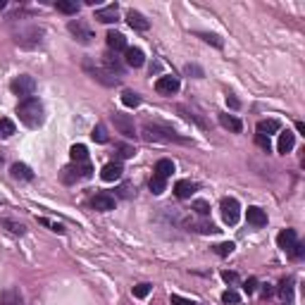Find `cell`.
<instances>
[{
	"label": "cell",
	"mask_w": 305,
	"mask_h": 305,
	"mask_svg": "<svg viewBox=\"0 0 305 305\" xmlns=\"http://www.w3.org/2000/svg\"><path fill=\"white\" fill-rule=\"evenodd\" d=\"M184 72L189 74V77H193V79H203V77H205L203 67H198V64H186V67H184Z\"/></svg>",
	"instance_id": "obj_37"
},
{
	"label": "cell",
	"mask_w": 305,
	"mask_h": 305,
	"mask_svg": "<svg viewBox=\"0 0 305 305\" xmlns=\"http://www.w3.org/2000/svg\"><path fill=\"white\" fill-rule=\"evenodd\" d=\"M170 300H172V305H196L193 300H189V298H181V296H177V293H174Z\"/></svg>",
	"instance_id": "obj_48"
},
{
	"label": "cell",
	"mask_w": 305,
	"mask_h": 305,
	"mask_svg": "<svg viewBox=\"0 0 305 305\" xmlns=\"http://www.w3.org/2000/svg\"><path fill=\"white\" fill-rule=\"evenodd\" d=\"M105 41H108V48L112 50V53H119V50H126V48H129L124 34H119V31H108Z\"/></svg>",
	"instance_id": "obj_20"
},
{
	"label": "cell",
	"mask_w": 305,
	"mask_h": 305,
	"mask_svg": "<svg viewBox=\"0 0 305 305\" xmlns=\"http://www.w3.org/2000/svg\"><path fill=\"white\" fill-rule=\"evenodd\" d=\"M234 248H236V246H234L232 241H226V243H219V246H215V253H217V255H222V258H224V255H232Z\"/></svg>",
	"instance_id": "obj_39"
},
{
	"label": "cell",
	"mask_w": 305,
	"mask_h": 305,
	"mask_svg": "<svg viewBox=\"0 0 305 305\" xmlns=\"http://www.w3.org/2000/svg\"><path fill=\"white\" fill-rule=\"evenodd\" d=\"M100 64H103V67H105L110 74H115V77H122V74H124V64H122V60H119V57H117V53H112V50L103 55Z\"/></svg>",
	"instance_id": "obj_13"
},
{
	"label": "cell",
	"mask_w": 305,
	"mask_h": 305,
	"mask_svg": "<svg viewBox=\"0 0 305 305\" xmlns=\"http://www.w3.org/2000/svg\"><path fill=\"white\" fill-rule=\"evenodd\" d=\"M122 103H124L126 108H138L141 105V96L134 93V91H124L122 93Z\"/></svg>",
	"instance_id": "obj_34"
},
{
	"label": "cell",
	"mask_w": 305,
	"mask_h": 305,
	"mask_svg": "<svg viewBox=\"0 0 305 305\" xmlns=\"http://www.w3.org/2000/svg\"><path fill=\"white\" fill-rule=\"evenodd\" d=\"M67 29H69V34L74 36V41L81 45H91L93 43V29L86 24V22H81V19H72L69 24H67Z\"/></svg>",
	"instance_id": "obj_8"
},
{
	"label": "cell",
	"mask_w": 305,
	"mask_h": 305,
	"mask_svg": "<svg viewBox=\"0 0 305 305\" xmlns=\"http://www.w3.org/2000/svg\"><path fill=\"white\" fill-rule=\"evenodd\" d=\"M267 296H272V288H269V284L262 288V298H267Z\"/></svg>",
	"instance_id": "obj_51"
},
{
	"label": "cell",
	"mask_w": 305,
	"mask_h": 305,
	"mask_svg": "<svg viewBox=\"0 0 305 305\" xmlns=\"http://www.w3.org/2000/svg\"><path fill=\"white\" fill-rule=\"evenodd\" d=\"M122 174H124V167H122L119 162H108V165L103 167V172H100L103 181H119Z\"/></svg>",
	"instance_id": "obj_18"
},
{
	"label": "cell",
	"mask_w": 305,
	"mask_h": 305,
	"mask_svg": "<svg viewBox=\"0 0 305 305\" xmlns=\"http://www.w3.org/2000/svg\"><path fill=\"white\" fill-rule=\"evenodd\" d=\"M17 115H19V122L29 129H38V126L45 122V110H43V103L38 98H27L22 100L17 105Z\"/></svg>",
	"instance_id": "obj_1"
},
{
	"label": "cell",
	"mask_w": 305,
	"mask_h": 305,
	"mask_svg": "<svg viewBox=\"0 0 305 305\" xmlns=\"http://www.w3.org/2000/svg\"><path fill=\"white\" fill-rule=\"evenodd\" d=\"M0 305H22V296L17 288H10L5 293H0Z\"/></svg>",
	"instance_id": "obj_29"
},
{
	"label": "cell",
	"mask_w": 305,
	"mask_h": 305,
	"mask_svg": "<svg viewBox=\"0 0 305 305\" xmlns=\"http://www.w3.org/2000/svg\"><path fill=\"white\" fill-rule=\"evenodd\" d=\"M126 22H129V27L136 29V31H148V29H150V22H148L141 12H136V10H129V12H126Z\"/></svg>",
	"instance_id": "obj_17"
},
{
	"label": "cell",
	"mask_w": 305,
	"mask_h": 305,
	"mask_svg": "<svg viewBox=\"0 0 305 305\" xmlns=\"http://www.w3.org/2000/svg\"><path fill=\"white\" fill-rule=\"evenodd\" d=\"M3 160H5V158H3V155H0V165H3Z\"/></svg>",
	"instance_id": "obj_54"
},
{
	"label": "cell",
	"mask_w": 305,
	"mask_h": 305,
	"mask_svg": "<svg viewBox=\"0 0 305 305\" xmlns=\"http://www.w3.org/2000/svg\"><path fill=\"white\" fill-rule=\"evenodd\" d=\"M255 143L260 145V148H262V150H265V152H269V150H272V141H269L267 136H260V134H255Z\"/></svg>",
	"instance_id": "obj_45"
},
{
	"label": "cell",
	"mask_w": 305,
	"mask_h": 305,
	"mask_svg": "<svg viewBox=\"0 0 305 305\" xmlns=\"http://www.w3.org/2000/svg\"><path fill=\"white\" fill-rule=\"evenodd\" d=\"M219 210H222V219H224V224H229V226H234L239 219H241V205H239V200H236V198H222Z\"/></svg>",
	"instance_id": "obj_9"
},
{
	"label": "cell",
	"mask_w": 305,
	"mask_h": 305,
	"mask_svg": "<svg viewBox=\"0 0 305 305\" xmlns=\"http://www.w3.org/2000/svg\"><path fill=\"white\" fill-rule=\"evenodd\" d=\"M117 155L122 160H126V158H134L136 150H134V145H129V143H117Z\"/></svg>",
	"instance_id": "obj_35"
},
{
	"label": "cell",
	"mask_w": 305,
	"mask_h": 305,
	"mask_svg": "<svg viewBox=\"0 0 305 305\" xmlns=\"http://www.w3.org/2000/svg\"><path fill=\"white\" fill-rule=\"evenodd\" d=\"M293 145H296V134L293 131H281L279 134V143H277V150L281 152V155H286V152L293 150Z\"/></svg>",
	"instance_id": "obj_21"
},
{
	"label": "cell",
	"mask_w": 305,
	"mask_h": 305,
	"mask_svg": "<svg viewBox=\"0 0 305 305\" xmlns=\"http://www.w3.org/2000/svg\"><path fill=\"white\" fill-rule=\"evenodd\" d=\"M117 15H119V5L112 3V5H108V8L96 10L93 19H98V22H103V24H112V22H117Z\"/></svg>",
	"instance_id": "obj_14"
},
{
	"label": "cell",
	"mask_w": 305,
	"mask_h": 305,
	"mask_svg": "<svg viewBox=\"0 0 305 305\" xmlns=\"http://www.w3.org/2000/svg\"><path fill=\"white\" fill-rule=\"evenodd\" d=\"M152 174H158V177H162V179H170L172 174H174V162L167 160V158H162V160L155 162V172Z\"/></svg>",
	"instance_id": "obj_25"
},
{
	"label": "cell",
	"mask_w": 305,
	"mask_h": 305,
	"mask_svg": "<svg viewBox=\"0 0 305 305\" xmlns=\"http://www.w3.org/2000/svg\"><path fill=\"white\" fill-rule=\"evenodd\" d=\"M219 124L224 126V129H229L232 134H241L243 131V122L239 117L229 115V112H222V115H219Z\"/></svg>",
	"instance_id": "obj_22"
},
{
	"label": "cell",
	"mask_w": 305,
	"mask_h": 305,
	"mask_svg": "<svg viewBox=\"0 0 305 305\" xmlns=\"http://www.w3.org/2000/svg\"><path fill=\"white\" fill-rule=\"evenodd\" d=\"M179 79L177 77H172V74H165L160 79L155 81V91L160 93V96H174L177 91H179Z\"/></svg>",
	"instance_id": "obj_11"
},
{
	"label": "cell",
	"mask_w": 305,
	"mask_h": 305,
	"mask_svg": "<svg viewBox=\"0 0 305 305\" xmlns=\"http://www.w3.org/2000/svg\"><path fill=\"white\" fill-rule=\"evenodd\" d=\"M93 177V167H91V162H81V165H69V167H64L62 174H60V179H62V184H67V186H74L77 181L81 179H91Z\"/></svg>",
	"instance_id": "obj_5"
},
{
	"label": "cell",
	"mask_w": 305,
	"mask_h": 305,
	"mask_svg": "<svg viewBox=\"0 0 305 305\" xmlns=\"http://www.w3.org/2000/svg\"><path fill=\"white\" fill-rule=\"evenodd\" d=\"M148 186H150V191L155 193V196H160V193H165V189H167V179H162V177H158V174H152Z\"/></svg>",
	"instance_id": "obj_31"
},
{
	"label": "cell",
	"mask_w": 305,
	"mask_h": 305,
	"mask_svg": "<svg viewBox=\"0 0 305 305\" xmlns=\"http://www.w3.org/2000/svg\"><path fill=\"white\" fill-rule=\"evenodd\" d=\"M115 203H117V198L112 196V193H108V191H100V193H96V196H93V200H91L93 210H98V212H110V210H115Z\"/></svg>",
	"instance_id": "obj_12"
},
{
	"label": "cell",
	"mask_w": 305,
	"mask_h": 305,
	"mask_svg": "<svg viewBox=\"0 0 305 305\" xmlns=\"http://www.w3.org/2000/svg\"><path fill=\"white\" fill-rule=\"evenodd\" d=\"M112 124H115V129L119 131V134L124 136V138H136V124H134V119L129 115H119V112H115L112 115Z\"/></svg>",
	"instance_id": "obj_10"
},
{
	"label": "cell",
	"mask_w": 305,
	"mask_h": 305,
	"mask_svg": "<svg viewBox=\"0 0 305 305\" xmlns=\"http://www.w3.org/2000/svg\"><path fill=\"white\" fill-rule=\"evenodd\" d=\"M226 105H229L232 110H239V108H241V103H239V98H236V96H226Z\"/></svg>",
	"instance_id": "obj_50"
},
{
	"label": "cell",
	"mask_w": 305,
	"mask_h": 305,
	"mask_svg": "<svg viewBox=\"0 0 305 305\" xmlns=\"http://www.w3.org/2000/svg\"><path fill=\"white\" fill-rule=\"evenodd\" d=\"M43 29L41 27H24V29H19L17 34H15V43L22 45V48H38V45L43 43Z\"/></svg>",
	"instance_id": "obj_6"
},
{
	"label": "cell",
	"mask_w": 305,
	"mask_h": 305,
	"mask_svg": "<svg viewBox=\"0 0 305 305\" xmlns=\"http://www.w3.org/2000/svg\"><path fill=\"white\" fill-rule=\"evenodd\" d=\"M15 134V122L8 117H0V138H10Z\"/></svg>",
	"instance_id": "obj_33"
},
{
	"label": "cell",
	"mask_w": 305,
	"mask_h": 305,
	"mask_svg": "<svg viewBox=\"0 0 305 305\" xmlns=\"http://www.w3.org/2000/svg\"><path fill=\"white\" fill-rule=\"evenodd\" d=\"M91 138H93L96 143H108L110 136H108V129H105V124H96V126H93V131H91Z\"/></svg>",
	"instance_id": "obj_30"
},
{
	"label": "cell",
	"mask_w": 305,
	"mask_h": 305,
	"mask_svg": "<svg viewBox=\"0 0 305 305\" xmlns=\"http://www.w3.org/2000/svg\"><path fill=\"white\" fill-rule=\"evenodd\" d=\"M3 226H8L12 234H17V236H22V234L27 232L24 229V224H17V222H12V219H3Z\"/></svg>",
	"instance_id": "obj_40"
},
{
	"label": "cell",
	"mask_w": 305,
	"mask_h": 305,
	"mask_svg": "<svg viewBox=\"0 0 305 305\" xmlns=\"http://www.w3.org/2000/svg\"><path fill=\"white\" fill-rule=\"evenodd\" d=\"M10 174H12L15 179H22V181H31V179H34V172H31V167H29V165H24V162H15V165L10 167Z\"/></svg>",
	"instance_id": "obj_23"
},
{
	"label": "cell",
	"mask_w": 305,
	"mask_h": 305,
	"mask_svg": "<svg viewBox=\"0 0 305 305\" xmlns=\"http://www.w3.org/2000/svg\"><path fill=\"white\" fill-rule=\"evenodd\" d=\"M38 224L48 226L50 232H57V234H64V226L60 222H53V219H48V217H38Z\"/></svg>",
	"instance_id": "obj_36"
},
{
	"label": "cell",
	"mask_w": 305,
	"mask_h": 305,
	"mask_svg": "<svg viewBox=\"0 0 305 305\" xmlns=\"http://www.w3.org/2000/svg\"><path fill=\"white\" fill-rule=\"evenodd\" d=\"M222 279H224L226 284H236L239 281V274L236 272H222Z\"/></svg>",
	"instance_id": "obj_49"
},
{
	"label": "cell",
	"mask_w": 305,
	"mask_h": 305,
	"mask_svg": "<svg viewBox=\"0 0 305 305\" xmlns=\"http://www.w3.org/2000/svg\"><path fill=\"white\" fill-rule=\"evenodd\" d=\"M246 219H248V224L255 226V229H262V226H267V215H265V210L260 207H248V212H246Z\"/></svg>",
	"instance_id": "obj_15"
},
{
	"label": "cell",
	"mask_w": 305,
	"mask_h": 305,
	"mask_svg": "<svg viewBox=\"0 0 305 305\" xmlns=\"http://www.w3.org/2000/svg\"><path fill=\"white\" fill-rule=\"evenodd\" d=\"M141 134H143V138L150 141V143H193L191 138L177 134V131H172L170 126L150 124V122H145V124L141 126Z\"/></svg>",
	"instance_id": "obj_2"
},
{
	"label": "cell",
	"mask_w": 305,
	"mask_h": 305,
	"mask_svg": "<svg viewBox=\"0 0 305 305\" xmlns=\"http://www.w3.org/2000/svg\"><path fill=\"white\" fill-rule=\"evenodd\" d=\"M198 36L203 38L205 43H212V45H215V48H222V45H224V43H222V38H219V36H215V34H198Z\"/></svg>",
	"instance_id": "obj_44"
},
{
	"label": "cell",
	"mask_w": 305,
	"mask_h": 305,
	"mask_svg": "<svg viewBox=\"0 0 305 305\" xmlns=\"http://www.w3.org/2000/svg\"><path fill=\"white\" fill-rule=\"evenodd\" d=\"M193 210H196L200 217L210 215V205H207V200H196V203H193Z\"/></svg>",
	"instance_id": "obj_42"
},
{
	"label": "cell",
	"mask_w": 305,
	"mask_h": 305,
	"mask_svg": "<svg viewBox=\"0 0 305 305\" xmlns=\"http://www.w3.org/2000/svg\"><path fill=\"white\" fill-rule=\"evenodd\" d=\"M8 8V3H5V0H0V10H5Z\"/></svg>",
	"instance_id": "obj_53"
},
{
	"label": "cell",
	"mask_w": 305,
	"mask_h": 305,
	"mask_svg": "<svg viewBox=\"0 0 305 305\" xmlns=\"http://www.w3.org/2000/svg\"><path fill=\"white\" fill-rule=\"evenodd\" d=\"M117 191H119V196H122V198H131V196L136 193L134 186H129V184H124V186H119Z\"/></svg>",
	"instance_id": "obj_47"
},
{
	"label": "cell",
	"mask_w": 305,
	"mask_h": 305,
	"mask_svg": "<svg viewBox=\"0 0 305 305\" xmlns=\"http://www.w3.org/2000/svg\"><path fill=\"white\" fill-rule=\"evenodd\" d=\"M177 112H181V117H184V119H186V122H193V124H198L200 126V129H207V122L205 119H203V117L198 115V112H193V110H189L186 108V105H179V108H177Z\"/></svg>",
	"instance_id": "obj_24"
},
{
	"label": "cell",
	"mask_w": 305,
	"mask_h": 305,
	"mask_svg": "<svg viewBox=\"0 0 305 305\" xmlns=\"http://www.w3.org/2000/svg\"><path fill=\"white\" fill-rule=\"evenodd\" d=\"M10 91L19 96V98H31L34 96V91H36V79L34 77H29V74H19L15 79L10 81Z\"/></svg>",
	"instance_id": "obj_7"
},
{
	"label": "cell",
	"mask_w": 305,
	"mask_h": 305,
	"mask_svg": "<svg viewBox=\"0 0 305 305\" xmlns=\"http://www.w3.org/2000/svg\"><path fill=\"white\" fill-rule=\"evenodd\" d=\"M124 62L129 64V67H134V69L143 67V64H145L143 50H141V48H126V50H124Z\"/></svg>",
	"instance_id": "obj_16"
},
{
	"label": "cell",
	"mask_w": 305,
	"mask_h": 305,
	"mask_svg": "<svg viewBox=\"0 0 305 305\" xmlns=\"http://www.w3.org/2000/svg\"><path fill=\"white\" fill-rule=\"evenodd\" d=\"M296 131H298V134H305V124H303V122H298V124H296Z\"/></svg>",
	"instance_id": "obj_52"
},
{
	"label": "cell",
	"mask_w": 305,
	"mask_h": 305,
	"mask_svg": "<svg viewBox=\"0 0 305 305\" xmlns=\"http://www.w3.org/2000/svg\"><path fill=\"white\" fill-rule=\"evenodd\" d=\"M277 246L281 248V251L286 253V255H291V258H303V243L298 241V234L293 232V229H284V232H279L277 236Z\"/></svg>",
	"instance_id": "obj_3"
},
{
	"label": "cell",
	"mask_w": 305,
	"mask_h": 305,
	"mask_svg": "<svg viewBox=\"0 0 305 305\" xmlns=\"http://www.w3.org/2000/svg\"><path fill=\"white\" fill-rule=\"evenodd\" d=\"M239 300H241V296H239L236 291H232V288L222 293V303H226V305H236V303H239Z\"/></svg>",
	"instance_id": "obj_41"
},
{
	"label": "cell",
	"mask_w": 305,
	"mask_h": 305,
	"mask_svg": "<svg viewBox=\"0 0 305 305\" xmlns=\"http://www.w3.org/2000/svg\"><path fill=\"white\" fill-rule=\"evenodd\" d=\"M279 296L284 298V300H291V298H293V279L291 277L284 279V281L279 284Z\"/></svg>",
	"instance_id": "obj_32"
},
{
	"label": "cell",
	"mask_w": 305,
	"mask_h": 305,
	"mask_svg": "<svg viewBox=\"0 0 305 305\" xmlns=\"http://www.w3.org/2000/svg\"><path fill=\"white\" fill-rule=\"evenodd\" d=\"M84 72L89 74L93 81H98V84H103V86H119V77H115V74H110L103 64H96L93 60H84Z\"/></svg>",
	"instance_id": "obj_4"
},
{
	"label": "cell",
	"mask_w": 305,
	"mask_h": 305,
	"mask_svg": "<svg viewBox=\"0 0 305 305\" xmlns=\"http://www.w3.org/2000/svg\"><path fill=\"white\" fill-rule=\"evenodd\" d=\"M279 129H281V124H279V119H262V122H258V134L260 136H272L277 134Z\"/></svg>",
	"instance_id": "obj_26"
},
{
	"label": "cell",
	"mask_w": 305,
	"mask_h": 305,
	"mask_svg": "<svg viewBox=\"0 0 305 305\" xmlns=\"http://www.w3.org/2000/svg\"><path fill=\"white\" fill-rule=\"evenodd\" d=\"M196 184L193 181H189V179H181V181H177L174 184V196L179 198V200H186V198H191L193 193H196Z\"/></svg>",
	"instance_id": "obj_19"
},
{
	"label": "cell",
	"mask_w": 305,
	"mask_h": 305,
	"mask_svg": "<svg viewBox=\"0 0 305 305\" xmlns=\"http://www.w3.org/2000/svg\"><path fill=\"white\" fill-rule=\"evenodd\" d=\"M196 229L200 234H217V232H219V229H217L212 222H207V219H205V222H200V224H196Z\"/></svg>",
	"instance_id": "obj_43"
},
{
	"label": "cell",
	"mask_w": 305,
	"mask_h": 305,
	"mask_svg": "<svg viewBox=\"0 0 305 305\" xmlns=\"http://www.w3.org/2000/svg\"><path fill=\"white\" fill-rule=\"evenodd\" d=\"M69 158H72L74 165H81V162H89V148H86V145H81V143L72 145V148H69Z\"/></svg>",
	"instance_id": "obj_27"
},
{
	"label": "cell",
	"mask_w": 305,
	"mask_h": 305,
	"mask_svg": "<svg viewBox=\"0 0 305 305\" xmlns=\"http://www.w3.org/2000/svg\"><path fill=\"white\" fill-rule=\"evenodd\" d=\"M255 288H258V279H255V277H251L246 284H243V291H246L248 296H251V293H255Z\"/></svg>",
	"instance_id": "obj_46"
},
{
	"label": "cell",
	"mask_w": 305,
	"mask_h": 305,
	"mask_svg": "<svg viewBox=\"0 0 305 305\" xmlns=\"http://www.w3.org/2000/svg\"><path fill=\"white\" fill-rule=\"evenodd\" d=\"M55 8H57V12H62V15H77L79 12V3L77 0H57Z\"/></svg>",
	"instance_id": "obj_28"
},
{
	"label": "cell",
	"mask_w": 305,
	"mask_h": 305,
	"mask_svg": "<svg viewBox=\"0 0 305 305\" xmlns=\"http://www.w3.org/2000/svg\"><path fill=\"white\" fill-rule=\"evenodd\" d=\"M150 291H152V286H150V284H145V281H143V284H136V286H134V298H145Z\"/></svg>",
	"instance_id": "obj_38"
}]
</instances>
